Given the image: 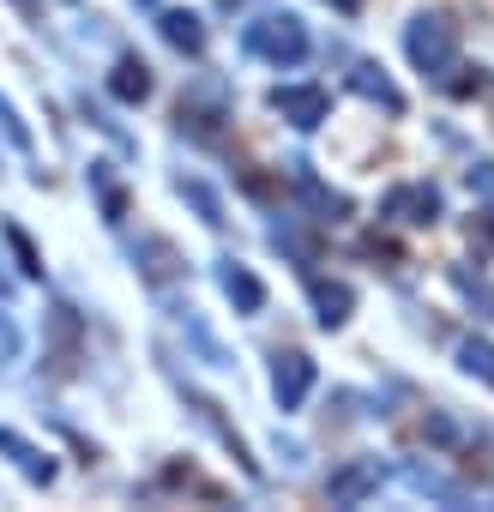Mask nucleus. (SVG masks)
Here are the masks:
<instances>
[{"mask_svg": "<svg viewBox=\"0 0 494 512\" xmlns=\"http://www.w3.org/2000/svg\"><path fill=\"white\" fill-rule=\"evenodd\" d=\"M404 49H410V61H416L428 79H446V73L458 67V25H452L446 13H422V19L410 25Z\"/></svg>", "mask_w": 494, "mask_h": 512, "instance_id": "nucleus-1", "label": "nucleus"}, {"mask_svg": "<svg viewBox=\"0 0 494 512\" xmlns=\"http://www.w3.org/2000/svg\"><path fill=\"white\" fill-rule=\"evenodd\" d=\"M247 49L284 67V61H302V55H308V31H302V19H290V13H272V19H260V25H247Z\"/></svg>", "mask_w": 494, "mask_h": 512, "instance_id": "nucleus-2", "label": "nucleus"}, {"mask_svg": "<svg viewBox=\"0 0 494 512\" xmlns=\"http://www.w3.org/2000/svg\"><path fill=\"white\" fill-rule=\"evenodd\" d=\"M386 217H398V223H434V217H440V193H434L428 181L392 187V193H386Z\"/></svg>", "mask_w": 494, "mask_h": 512, "instance_id": "nucleus-3", "label": "nucleus"}, {"mask_svg": "<svg viewBox=\"0 0 494 512\" xmlns=\"http://www.w3.org/2000/svg\"><path fill=\"white\" fill-rule=\"evenodd\" d=\"M380 476H386V470H380V458H356V464H344V470L326 482V494H332L338 506H356L362 494H374V488H380Z\"/></svg>", "mask_w": 494, "mask_h": 512, "instance_id": "nucleus-4", "label": "nucleus"}, {"mask_svg": "<svg viewBox=\"0 0 494 512\" xmlns=\"http://www.w3.org/2000/svg\"><path fill=\"white\" fill-rule=\"evenodd\" d=\"M308 386H314V362H308V356H284V362H278V398H284V410L302 404Z\"/></svg>", "mask_w": 494, "mask_h": 512, "instance_id": "nucleus-5", "label": "nucleus"}, {"mask_svg": "<svg viewBox=\"0 0 494 512\" xmlns=\"http://www.w3.org/2000/svg\"><path fill=\"white\" fill-rule=\"evenodd\" d=\"M272 103H278L296 127H320V121H326V97H320V91H278Z\"/></svg>", "mask_w": 494, "mask_h": 512, "instance_id": "nucleus-6", "label": "nucleus"}, {"mask_svg": "<svg viewBox=\"0 0 494 512\" xmlns=\"http://www.w3.org/2000/svg\"><path fill=\"white\" fill-rule=\"evenodd\" d=\"M452 284H458V296H464L470 308H482V320H494V284H488V278H476V272L452 266Z\"/></svg>", "mask_w": 494, "mask_h": 512, "instance_id": "nucleus-7", "label": "nucleus"}, {"mask_svg": "<svg viewBox=\"0 0 494 512\" xmlns=\"http://www.w3.org/2000/svg\"><path fill=\"white\" fill-rule=\"evenodd\" d=\"M356 91H362V97H374V103H386V109H404L398 85H392V79H380V67H356Z\"/></svg>", "mask_w": 494, "mask_h": 512, "instance_id": "nucleus-8", "label": "nucleus"}, {"mask_svg": "<svg viewBox=\"0 0 494 512\" xmlns=\"http://www.w3.org/2000/svg\"><path fill=\"white\" fill-rule=\"evenodd\" d=\"M223 290H229V296H235L241 308H260V302H266L260 278H254V272H241V266H229V272H223Z\"/></svg>", "mask_w": 494, "mask_h": 512, "instance_id": "nucleus-9", "label": "nucleus"}, {"mask_svg": "<svg viewBox=\"0 0 494 512\" xmlns=\"http://www.w3.org/2000/svg\"><path fill=\"white\" fill-rule=\"evenodd\" d=\"M314 302H320L326 326H344V314H350V290L344 284H314Z\"/></svg>", "mask_w": 494, "mask_h": 512, "instance_id": "nucleus-10", "label": "nucleus"}, {"mask_svg": "<svg viewBox=\"0 0 494 512\" xmlns=\"http://www.w3.org/2000/svg\"><path fill=\"white\" fill-rule=\"evenodd\" d=\"M458 362H464V374H476V380L494 386V344H476V338H470V344L458 350Z\"/></svg>", "mask_w": 494, "mask_h": 512, "instance_id": "nucleus-11", "label": "nucleus"}, {"mask_svg": "<svg viewBox=\"0 0 494 512\" xmlns=\"http://www.w3.org/2000/svg\"><path fill=\"white\" fill-rule=\"evenodd\" d=\"M163 31H169V43H175V49H199V19L169 13V19H163Z\"/></svg>", "mask_w": 494, "mask_h": 512, "instance_id": "nucleus-12", "label": "nucleus"}, {"mask_svg": "<svg viewBox=\"0 0 494 512\" xmlns=\"http://www.w3.org/2000/svg\"><path fill=\"white\" fill-rule=\"evenodd\" d=\"M115 91H121L127 103H133V97H145V91H151V79H145V67H139V61H121V73H115Z\"/></svg>", "mask_w": 494, "mask_h": 512, "instance_id": "nucleus-13", "label": "nucleus"}, {"mask_svg": "<svg viewBox=\"0 0 494 512\" xmlns=\"http://www.w3.org/2000/svg\"><path fill=\"white\" fill-rule=\"evenodd\" d=\"M470 193L494 199V163H476V169H470Z\"/></svg>", "mask_w": 494, "mask_h": 512, "instance_id": "nucleus-14", "label": "nucleus"}, {"mask_svg": "<svg viewBox=\"0 0 494 512\" xmlns=\"http://www.w3.org/2000/svg\"><path fill=\"white\" fill-rule=\"evenodd\" d=\"M338 7H356V0H338Z\"/></svg>", "mask_w": 494, "mask_h": 512, "instance_id": "nucleus-15", "label": "nucleus"}]
</instances>
